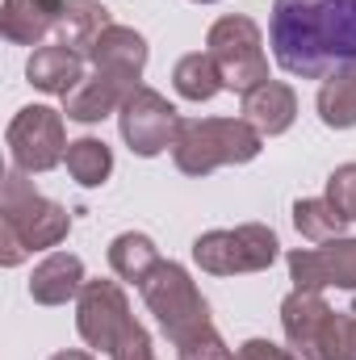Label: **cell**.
Returning <instances> with one entry per match:
<instances>
[{
  "instance_id": "cell-7",
  "label": "cell",
  "mask_w": 356,
  "mask_h": 360,
  "mask_svg": "<svg viewBox=\"0 0 356 360\" xmlns=\"http://www.w3.org/2000/svg\"><path fill=\"white\" fill-rule=\"evenodd\" d=\"M276 256H281V243L260 222H243L235 231H210V235H197V243H193L197 269L214 272V276L265 272Z\"/></svg>"
},
{
  "instance_id": "cell-4",
  "label": "cell",
  "mask_w": 356,
  "mask_h": 360,
  "mask_svg": "<svg viewBox=\"0 0 356 360\" xmlns=\"http://www.w3.org/2000/svg\"><path fill=\"white\" fill-rule=\"evenodd\" d=\"M139 289H143L147 310L155 314V323L164 327V335H168L172 344H184V340L201 335L205 327H214V323H210V306H205V297L197 293L193 276L180 269V264H172V260H160Z\"/></svg>"
},
{
  "instance_id": "cell-30",
  "label": "cell",
  "mask_w": 356,
  "mask_h": 360,
  "mask_svg": "<svg viewBox=\"0 0 356 360\" xmlns=\"http://www.w3.org/2000/svg\"><path fill=\"white\" fill-rule=\"evenodd\" d=\"M193 4H214V0H193Z\"/></svg>"
},
{
  "instance_id": "cell-25",
  "label": "cell",
  "mask_w": 356,
  "mask_h": 360,
  "mask_svg": "<svg viewBox=\"0 0 356 360\" xmlns=\"http://www.w3.org/2000/svg\"><path fill=\"white\" fill-rule=\"evenodd\" d=\"M177 356L180 360H235V352L222 344V335H218L214 327H205L201 335H193V340L177 344Z\"/></svg>"
},
{
  "instance_id": "cell-9",
  "label": "cell",
  "mask_w": 356,
  "mask_h": 360,
  "mask_svg": "<svg viewBox=\"0 0 356 360\" xmlns=\"http://www.w3.org/2000/svg\"><path fill=\"white\" fill-rule=\"evenodd\" d=\"M130 327H134V319H130V302H126L122 285L117 281H84V289L76 297V331H80V340L96 352L113 356Z\"/></svg>"
},
{
  "instance_id": "cell-15",
  "label": "cell",
  "mask_w": 356,
  "mask_h": 360,
  "mask_svg": "<svg viewBox=\"0 0 356 360\" xmlns=\"http://www.w3.org/2000/svg\"><path fill=\"white\" fill-rule=\"evenodd\" d=\"M80 289H84V264L72 252H51L30 276V297L38 306H68L72 297H80Z\"/></svg>"
},
{
  "instance_id": "cell-23",
  "label": "cell",
  "mask_w": 356,
  "mask_h": 360,
  "mask_svg": "<svg viewBox=\"0 0 356 360\" xmlns=\"http://www.w3.org/2000/svg\"><path fill=\"white\" fill-rule=\"evenodd\" d=\"M68 172L76 184H84V188H96V184H105L109 172H113V151L101 143V139H76L72 147H68Z\"/></svg>"
},
{
  "instance_id": "cell-17",
  "label": "cell",
  "mask_w": 356,
  "mask_h": 360,
  "mask_svg": "<svg viewBox=\"0 0 356 360\" xmlns=\"http://www.w3.org/2000/svg\"><path fill=\"white\" fill-rule=\"evenodd\" d=\"M89 59H92V68H126V72L143 76V68H147V42L130 25H109L89 46Z\"/></svg>"
},
{
  "instance_id": "cell-22",
  "label": "cell",
  "mask_w": 356,
  "mask_h": 360,
  "mask_svg": "<svg viewBox=\"0 0 356 360\" xmlns=\"http://www.w3.org/2000/svg\"><path fill=\"white\" fill-rule=\"evenodd\" d=\"M293 226H298L310 243H331V239H344L348 218H344L327 197H306V201L293 205Z\"/></svg>"
},
{
  "instance_id": "cell-11",
  "label": "cell",
  "mask_w": 356,
  "mask_h": 360,
  "mask_svg": "<svg viewBox=\"0 0 356 360\" xmlns=\"http://www.w3.org/2000/svg\"><path fill=\"white\" fill-rule=\"evenodd\" d=\"M293 289L323 293V289H356V239H331L319 248L289 252Z\"/></svg>"
},
{
  "instance_id": "cell-29",
  "label": "cell",
  "mask_w": 356,
  "mask_h": 360,
  "mask_svg": "<svg viewBox=\"0 0 356 360\" xmlns=\"http://www.w3.org/2000/svg\"><path fill=\"white\" fill-rule=\"evenodd\" d=\"M51 360H92L89 352H80V348H68V352H55Z\"/></svg>"
},
{
  "instance_id": "cell-12",
  "label": "cell",
  "mask_w": 356,
  "mask_h": 360,
  "mask_svg": "<svg viewBox=\"0 0 356 360\" xmlns=\"http://www.w3.org/2000/svg\"><path fill=\"white\" fill-rule=\"evenodd\" d=\"M134 89H143L139 84V72H126V68H92L89 76H84V84L63 101V113L72 122L92 126V122L117 113Z\"/></svg>"
},
{
  "instance_id": "cell-13",
  "label": "cell",
  "mask_w": 356,
  "mask_h": 360,
  "mask_svg": "<svg viewBox=\"0 0 356 360\" xmlns=\"http://www.w3.org/2000/svg\"><path fill=\"white\" fill-rule=\"evenodd\" d=\"M84 51H76V46H68V42H42L34 55H30V63H25V76H30V84L42 92H51V96H72V92L84 84Z\"/></svg>"
},
{
  "instance_id": "cell-21",
  "label": "cell",
  "mask_w": 356,
  "mask_h": 360,
  "mask_svg": "<svg viewBox=\"0 0 356 360\" xmlns=\"http://www.w3.org/2000/svg\"><path fill=\"white\" fill-rule=\"evenodd\" d=\"M172 84L184 101H210V96H218V92L227 89L222 84V72H218V63L210 59V51H193V55H184L177 63V72H172Z\"/></svg>"
},
{
  "instance_id": "cell-16",
  "label": "cell",
  "mask_w": 356,
  "mask_h": 360,
  "mask_svg": "<svg viewBox=\"0 0 356 360\" xmlns=\"http://www.w3.org/2000/svg\"><path fill=\"white\" fill-rule=\"evenodd\" d=\"M293 117H298V96H293L289 84L265 80L260 89L243 92V122H252L265 139L285 134V130L293 126Z\"/></svg>"
},
{
  "instance_id": "cell-26",
  "label": "cell",
  "mask_w": 356,
  "mask_h": 360,
  "mask_svg": "<svg viewBox=\"0 0 356 360\" xmlns=\"http://www.w3.org/2000/svg\"><path fill=\"white\" fill-rule=\"evenodd\" d=\"M109 360H155V352H151V335L134 323V327L126 331V340L117 344V352H113Z\"/></svg>"
},
{
  "instance_id": "cell-28",
  "label": "cell",
  "mask_w": 356,
  "mask_h": 360,
  "mask_svg": "<svg viewBox=\"0 0 356 360\" xmlns=\"http://www.w3.org/2000/svg\"><path fill=\"white\" fill-rule=\"evenodd\" d=\"M344 360H356V314H348V344H344Z\"/></svg>"
},
{
  "instance_id": "cell-14",
  "label": "cell",
  "mask_w": 356,
  "mask_h": 360,
  "mask_svg": "<svg viewBox=\"0 0 356 360\" xmlns=\"http://www.w3.org/2000/svg\"><path fill=\"white\" fill-rule=\"evenodd\" d=\"M72 0H4L0 8V30L17 46H42L46 34H55L63 8Z\"/></svg>"
},
{
  "instance_id": "cell-3",
  "label": "cell",
  "mask_w": 356,
  "mask_h": 360,
  "mask_svg": "<svg viewBox=\"0 0 356 360\" xmlns=\"http://www.w3.org/2000/svg\"><path fill=\"white\" fill-rule=\"evenodd\" d=\"M265 147V134L243 117H180L172 160L184 176H210L227 164H248Z\"/></svg>"
},
{
  "instance_id": "cell-5",
  "label": "cell",
  "mask_w": 356,
  "mask_h": 360,
  "mask_svg": "<svg viewBox=\"0 0 356 360\" xmlns=\"http://www.w3.org/2000/svg\"><path fill=\"white\" fill-rule=\"evenodd\" d=\"M281 327L298 360H344L348 344V314H336L323 293L293 289L281 302Z\"/></svg>"
},
{
  "instance_id": "cell-20",
  "label": "cell",
  "mask_w": 356,
  "mask_h": 360,
  "mask_svg": "<svg viewBox=\"0 0 356 360\" xmlns=\"http://www.w3.org/2000/svg\"><path fill=\"white\" fill-rule=\"evenodd\" d=\"M319 117L331 130H352L356 126V68H344L323 80L319 89Z\"/></svg>"
},
{
  "instance_id": "cell-1",
  "label": "cell",
  "mask_w": 356,
  "mask_h": 360,
  "mask_svg": "<svg viewBox=\"0 0 356 360\" xmlns=\"http://www.w3.org/2000/svg\"><path fill=\"white\" fill-rule=\"evenodd\" d=\"M268 42L281 72L298 80L356 68V0H276Z\"/></svg>"
},
{
  "instance_id": "cell-24",
  "label": "cell",
  "mask_w": 356,
  "mask_h": 360,
  "mask_svg": "<svg viewBox=\"0 0 356 360\" xmlns=\"http://www.w3.org/2000/svg\"><path fill=\"white\" fill-rule=\"evenodd\" d=\"M348 222H356V164H344L327 176V193H323Z\"/></svg>"
},
{
  "instance_id": "cell-8",
  "label": "cell",
  "mask_w": 356,
  "mask_h": 360,
  "mask_svg": "<svg viewBox=\"0 0 356 360\" xmlns=\"http://www.w3.org/2000/svg\"><path fill=\"white\" fill-rule=\"evenodd\" d=\"M8 155L13 168L21 172H51L68 160V134H63V113L51 105H25L13 122H8Z\"/></svg>"
},
{
  "instance_id": "cell-2",
  "label": "cell",
  "mask_w": 356,
  "mask_h": 360,
  "mask_svg": "<svg viewBox=\"0 0 356 360\" xmlns=\"http://www.w3.org/2000/svg\"><path fill=\"white\" fill-rule=\"evenodd\" d=\"M25 176L30 172L13 168L4 172V184H0V264L4 269H17L34 252L59 248L72 231V214L46 201Z\"/></svg>"
},
{
  "instance_id": "cell-6",
  "label": "cell",
  "mask_w": 356,
  "mask_h": 360,
  "mask_svg": "<svg viewBox=\"0 0 356 360\" xmlns=\"http://www.w3.org/2000/svg\"><path fill=\"white\" fill-rule=\"evenodd\" d=\"M205 51L210 59L218 63L222 72V84L231 92H252L268 80V59H265V38L256 30L252 17L243 13H231V17H218L205 34Z\"/></svg>"
},
{
  "instance_id": "cell-18",
  "label": "cell",
  "mask_w": 356,
  "mask_h": 360,
  "mask_svg": "<svg viewBox=\"0 0 356 360\" xmlns=\"http://www.w3.org/2000/svg\"><path fill=\"white\" fill-rule=\"evenodd\" d=\"M109 25H113V21H109V8H105V4H96V0H72V4L63 8L59 25H55V42H68V46H76V51L89 55V46L109 30Z\"/></svg>"
},
{
  "instance_id": "cell-10",
  "label": "cell",
  "mask_w": 356,
  "mask_h": 360,
  "mask_svg": "<svg viewBox=\"0 0 356 360\" xmlns=\"http://www.w3.org/2000/svg\"><path fill=\"white\" fill-rule=\"evenodd\" d=\"M117 126H122V139L130 143V151L151 160V155L172 147L180 113L168 105V96H160L155 89H134L126 96V105L117 109Z\"/></svg>"
},
{
  "instance_id": "cell-27",
  "label": "cell",
  "mask_w": 356,
  "mask_h": 360,
  "mask_svg": "<svg viewBox=\"0 0 356 360\" xmlns=\"http://www.w3.org/2000/svg\"><path fill=\"white\" fill-rule=\"evenodd\" d=\"M235 360H298L293 356V348H281V344H272V340H248Z\"/></svg>"
},
{
  "instance_id": "cell-19",
  "label": "cell",
  "mask_w": 356,
  "mask_h": 360,
  "mask_svg": "<svg viewBox=\"0 0 356 360\" xmlns=\"http://www.w3.org/2000/svg\"><path fill=\"white\" fill-rule=\"evenodd\" d=\"M155 264H160V248L139 231H126V235H117L109 243V269L122 281H130V285H143Z\"/></svg>"
}]
</instances>
